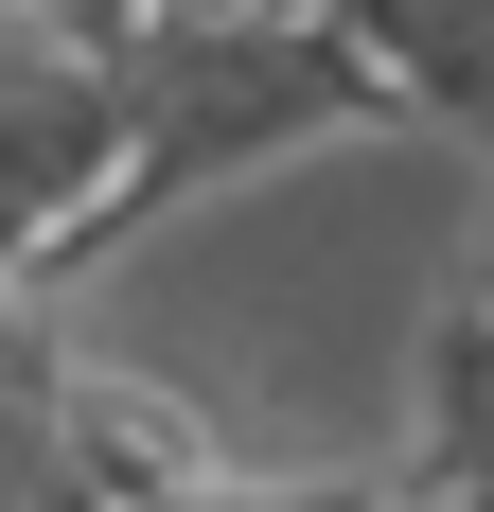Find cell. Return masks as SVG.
<instances>
[{
	"label": "cell",
	"mask_w": 494,
	"mask_h": 512,
	"mask_svg": "<svg viewBox=\"0 0 494 512\" xmlns=\"http://www.w3.org/2000/svg\"><path fill=\"white\" fill-rule=\"evenodd\" d=\"M371 124H406V89L336 0H142L124 18V195L89 248L230 195L300 142H371Z\"/></svg>",
	"instance_id": "6da1fadb"
},
{
	"label": "cell",
	"mask_w": 494,
	"mask_h": 512,
	"mask_svg": "<svg viewBox=\"0 0 494 512\" xmlns=\"http://www.w3.org/2000/svg\"><path fill=\"white\" fill-rule=\"evenodd\" d=\"M124 195V36L89 18H36L18 0V53H0V283H71Z\"/></svg>",
	"instance_id": "7a4b0ae2"
},
{
	"label": "cell",
	"mask_w": 494,
	"mask_h": 512,
	"mask_svg": "<svg viewBox=\"0 0 494 512\" xmlns=\"http://www.w3.org/2000/svg\"><path fill=\"white\" fill-rule=\"evenodd\" d=\"M212 477H230V442L177 389H142V371H106V354L53 371V495H212Z\"/></svg>",
	"instance_id": "3957f363"
}]
</instances>
